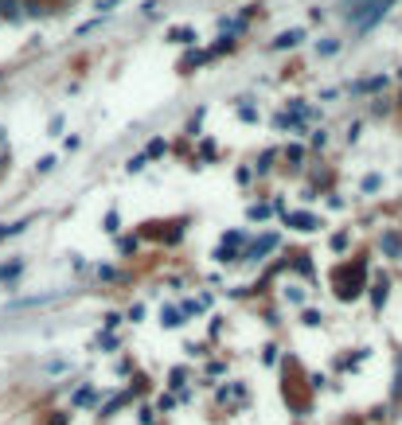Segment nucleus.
<instances>
[{"label": "nucleus", "instance_id": "13", "mask_svg": "<svg viewBox=\"0 0 402 425\" xmlns=\"http://www.w3.org/2000/svg\"><path fill=\"white\" fill-rule=\"evenodd\" d=\"M27 222H12V227H0V238H12V234H20Z\"/></svg>", "mask_w": 402, "mask_h": 425}, {"label": "nucleus", "instance_id": "18", "mask_svg": "<svg viewBox=\"0 0 402 425\" xmlns=\"http://www.w3.org/2000/svg\"><path fill=\"white\" fill-rule=\"evenodd\" d=\"M379 183H383L379 176H367V180H364V192H379Z\"/></svg>", "mask_w": 402, "mask_h": 425}, {"label": "nucleus", "instance_id": "14", "mask_svg": "<svg viewBox=\"0 0 402 425\" xmlns=\"http://www.w3.org/2000/svg\"><path fill=\"white\" fill-rule=\"evenodd\" d=\"M145 164H148V157H145V152H141V157H133V160H129V164H125V168H129V172H141V168H145Z\"/></svg>", "mask_w": 402, "mask_h": 425}, {"label": "nucleus", "instance_id": "19", "mask_svg": "<svg viewBox=\"0 0 402 425\" xmlns=\"http://www.w3.org/2000/svg\"><path fill=\"white\" fill-rule=\"evenodd\" d=\"M285 297H289L293 304H301V301H305V292H301V289H285Z\"/></svg>", "mask_w": 402, "mask_h": 425}, {"label": "nucleus", "instance_id": "12", "mask_svg": "<svg viewBox=\"0 0 402 425\" xmlns=\"http://www.w3.org/2000/svg\"><path fill=\"white\" fill-rule=\"evenodd\" d=\"M106 231H110V234L122 231V219H118V211H110V215H106Z\"/></svg>", "mask_w": 402, "mask_h": 425}, {"label": "nucleus", "instance_id": "22", "mask_svg": "<svg viewBox=\"0 0 402 425\" xmlns=\"http://www.w3.org/2000/svg\"><path fill=\"white\" fill-rule=\"evenodd\" d=\"M352 4H364V0H352Z\"/></svg>", "mask_w": 402, "mask_h": 425}, {"label": "nucleus", "instance_id": "6", "mask_svg": "<svg viewBox=\"0 0 402 425\" xmlns=\"http://www.w3.org/2000/svg\"><path fill=\"white\" fill-rule=\"evenodd\" d=\"M160 324H164V328H180L183 312H180V308H164V312H160Z\"/></svg>", "mask_w": 402, "mask_h": 425}, {"label": "nucleus", "instance_id": "2", "mask_svg": "<svg viewBox=\"0 0 402 425\" xmlns=\"http://www.w3.org/2000/svg\"><path fill=\"white\" fill-rule=\"evenodd\" d=\"M269 250H278V234H262L250 250H246V257H254V262H262V257L269 254Z\"/></svg>", "mask_w": 402, "mask_h": 425}, {"label": "nucleus", "instance_id": "9", "mask_svg": "<svg viewBox=\"0 0 402 425\" xmlns=\"http://www.w3.org/2000/svg\"><path fill=\"white\" fill-rule=\"evenodd\" d=\"M0 16L16 20V16H20V0H0Z\"/></svg>", "mask_w": 402, "mask_h": 425}, {"label": "nucleus", "instance_id": "11", "mask_svg": "<svg viewBox=\"0 0 402 425\" xmlns=\"http://www.w3.org/2000/svg\"><path fill=\"white\" fill-rule=\"evenodd\" d=\"M246 215H250V219H254V222H262V219H266V215H269V207H266V203H254V207H250V211H246Z\"/></svg>", "mask_w": 402, "mask_h": 425}, {"label": "nucleus", "instance_id": "8", "mask_svg": "<svg viewBox=\"0 0 402 425\" xmlns=\"http://www.w3.org/2000/svg\"><path fill=\"white\" fill-rule=\"evenodd\" d=\"M387 86V78L383 74H375V78H364V82H355V90H383Z\"/></svg>", "mask_w": 402, "mask_h": 425}, {"label": "nucleus", "instance_id": "1", "mask_svg": "<svg viewBox=\"0 0 402 425\" xmlns=\"http://www.w3.org/2000/svg\"><path fill=\"white\" fill-rule=\"evenodd\" d=\"M390 4H394V0H364V4H352V8H348V24H352L355 32H371V27L390 12Z\"/></svg>", "mask_w": 402, "mask_h": 425}, {"label": "nucleus", "instance_id": "4", "mask_svg": "<svg viewBox=\"0 0 402 425\" xmlns=\"http://www.w3.org/2000/svg\"><path fill=\"white\" fill-rule=\"evenodd\" d=\"M301 39H305V32H301V27H289V32H281L278 39H273V51H285V47H297V43H301Z\"/></svg>", "mask_w": 402, "mask_h": 425}, {"label": "nucleus", "instance_id": "3", "mask_svg": "<svg viewBox=\"0 0 402 425\" xmlns=\"http://www.w3.org/2000/svg\"><path fill=\"white\" fill-rule=\"evenodd\" d=\"M285 222L297 227V231H317V227H320L317 215H309V211H293V215H285Z\"/></svg>", "mask_w": 402, "mask_h": 425}, {"label": "nucleus", "instance_id": "15", "mask_svg": "<svg viewBox=\"0 0 402 425\" xmlns=\"http://www.w3.org/2000/svg\"><path fill=\"white\" fill-rule=\"evenodd\" d=\"M215 257H219V262H234V246H219V250H215Z\"/></svg>", "mask_w": 402, "mask_h": 425}, {"label": "nucleus", "instance_id": "16", "mask_svg": "<svg viewBox=\"0 0 402 425\" xmlns=\"http://www.w3.org/2000/svg\"><path fill=\"white\" fill-rule=\"evenodd\" d=\"M320 55H336V51H340V43H336V39H328V43H320Z\"/></svg>", "mask_w": 402, "mask_h": 425}, {"label": "nucleus", "instance_id": "17", "mask_svg": "<svg viewBox=\"0 0 402 425\" xmlns=\"http://www.w3.org/2000/svg\"><path fill=\"white\" fill-rule=\"evenodd\" d=\"M269 164H273V152H262V160H258V172H269Z\"/></svg>", "mask_w": 402, "mask_h": 425}, {"label": "nucleus", "instance_id": "10", "mask_svg": "<svg viewBox=\"0 0 402 425\" xmlns=\"http://www.w3.org/2000/svg\"><path fill=\"white\" fill-rule=\"evenodd\" d=\"M164 152H168V145H164L160 137H157V141H148V148H145V157H148V160H153V157H164Z\"/></svg>", "mask_w": 402, "mask_h": 425}, {"label": "nucleus", "instance_id": "21", "mask_svg": "<svg viewBox=\"0 0 402 425\" xmlns=\"http://www.w3.org/2000/svg\"><path fill=\"white\" fill-rule=\"evenodd\" d=\"M51 425H67V417H63V413H59V417H55V422H51Z\"/></svg>", "mask_w": 402, "mask_h": 425}, {"label": "nucleus", "instance_id": "5", "mask_svg": "<svg viewBox=\"0 0 402 425\" xmlns=\"http://www.w3.org/2000/svg\"><path fill=\"white\" fill-rule=\"evenodd\" d=\"M383 254H387V257H402V234H394V231L383 234Z\"/></svg>", "mask_w": 402, "mask_h": 425}, {"label": "nucleus", "instance_id": "7", "mask_svg": "<svg viewBox=\"0 0 402 425\" xmlns=\"http://www.w3.org/2000/svg\"><path fill=\"white\" fill-rule=\"evenodd\" d=\"M168 39H172V43H195V32H192V27H172Z\"/></svg>", "mask_w": 402, "mask_h": 425}, {"label": "nucleus", "instance_id": "20", "mask_svg": "<svg viewBox=\"0 0 402 425\" xmlns=\"http://www.w3.org/2000/svg\"><path fill=\"white\" fill-rule=\"evenodd\" d=\"M238 117H243V122H258V113L250 110V106H243V110H238Z\"/></svg>", "mask_w": 402, "mask_h": 425}]
</instances>
